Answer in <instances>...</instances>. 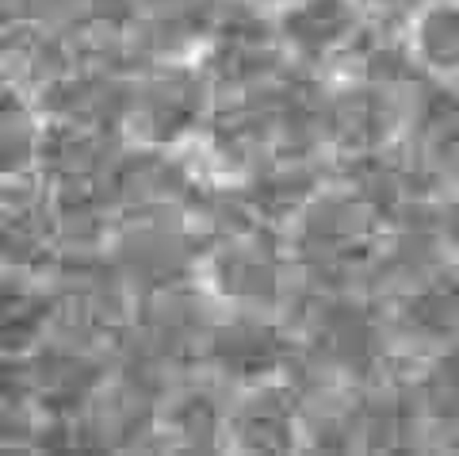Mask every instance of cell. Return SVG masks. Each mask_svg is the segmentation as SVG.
Returning a JSON list of instances; mask_svg holds the SVG:
<instances>
[{
    "instance_id": "13",
    "label": "cell",
    "mask_w": 459,
    "mask_h": 456,
    "mask_svg": "<svg viewBox=\"0 0 459 456\" xmlns=\"http://www.w3.org/2000/svg\"><path fill=\"white\" fill-rule=\"evenodd\" d=\"M256 4H295V0H256Z\"/></svg>"
},
{
    "instance_id": "8",
    "label": "cell",
    "mask_w": 459,
    "mask_h": 456,
    "mask_svg": "<svg viewBox=\"0 0 459 456\" xmlns=\"http://www.w3.org/2000/svg\"><path fill=\"white\" fill-rule=\"evenodd\" d=\"M318 341L333 364H356L368 361L371 349H376V326H371L364 307H329Z\"/></svg>"
},
{
    "instance_id": "6",
    "label": "cell",
    "mask_w": 459,
    "mask_h": 456,
    "mask_svg": "<svg viewBox=\"0 0 459 456\" xmlns=\"http://www.w3.org/2000/svg\"><path fill=\"white\" fill-rule=\"evenodd\" d=\"M291 399L276 388L256 391L234 418V441L241 449H261V452H280L295 441L291 425Z\"/></svg>"
},
{
    "instance_id": "2",
    "label": "cell",
    "mask_w": 459,
    "mask_h": 456,
    "mask_svg": "<svg viewBox=\"0 0 459 456\" xmlns=\"http://www.w3.org/2000/svg\"><path fill=\"white\" fill-rule=\"evenodd\" d=\"M207 361L222 376L234 380H261L287 361L291 341H287L272 322L261 319H234L222 326H211L204 338Z\"/></svg>"
},
{
    "instance_id": "4",
    "label": "cell",
    "mask_w": 459,
    "mask_h": 456,
    "mask_svg": "<svg viewBox=\"0 0 459 456\" xmlns=\"http://www.w3.org/2000/svg\"><path fill=\"white\" fill-rule=\"evenodd\" d=\"M356 35L352 0H295L280 16V42L307 62H322Z\"/></svg>"
},
{
    "instance_id": "9",
    "label": "cell",
    "mask_w": 459,
    "mask_h": 456,
    "mask_svg": "<svg viewBox=\"0 0 459 456\" xmlns=\"http://www.w3.org/2000/svg\"><path fill=\"white\" fill-rule=\"evenodd\" d=\"M413 50L440 74H459V4H433L418 20Z\"/></svg>"
},
{
    "instance_id": "11",
    "label": "cell",
    "mask_w": 459,
    "mask_h": 456,
    "mask_svg": "<svg viewBox=\"0 0 459 456\" xmlns=\"http://www.w3.org/2000/svg\"><path fill=\"white\" fill-rule=\"evenodd\" d=\"M169 425H172V437L188 449H211L222 441V415H219V403L204 391H188L180 395L169 410Z\"/></svg>"
},
{
    "instance_id": "10",
    "label": "cell",
    "mask_w": 459,
    "mask_h": 456,
    "mask_svg": "<svg viewBox=\"0 0 459 456\" xmlns=\"http://www.w3.org/2000/svg\"><path fill=\"white\" fill-rule=\"evenodd\" d=\"M386 111L383 100L376 92H349L341 96L333 108H329V123H333V135L344 146H376L383 127H386Z\"/></svg>"
},
{
    "instance_id": "12",
    "label": "cell",
    "mask_w": 459,
    "mask_h": 456,
    "mask_svg": "<svg viewBox=\"0 0 459 456\" xmlns=\"http://www.w3.org/2000/svg\"><path fill=\"white\" fill-rule=\"evenodd\" d=\"M368 4H383V8H391V4H402V0H368Z\"/></svg>"
},
{
    "instance_id": "3",
    "label": "cell",
    "mask_w": 459,
    "mask_h": 456,
    "mask_svg": "<svg viewBox=\"0 0 459 456\" xmlns=\"http://www.w3.org/2000/svg\"><path fill=\"white\" fill-rule=\"evenodd\" d=\"M211 273H214V288L246 307L272 303L283 284L276 246L261 238H241V234L226 238V246L211 261Z\"/></svg>"
},
{
    "instance_id": "5",
    "label": "cell",
    "mask_w": 459,
    "mask_h": 456,
    "mask_svg": "<svg viewBox=\"0 0 459 456\" xmlns=\"http://www.w3.org/2000/svg\"><path fill=\"white\" fill-rule=\"evenodd\" d=\"M188 238H180L177 231H169L165 223L146 219L142 231H134L131 238H123V258L119 268L134 273L150 284V288H172L184 276V265H188Z\"/></svg>"
},
{
    "instance_id": "1",
    "label": "cell",
    "mask_w": 459,
    "mask_h": 456,
    "mask_svg": "<svg viewBox=\"0 0 459 456\" xmlns=\"http://www.w3.org/2000/svg\"><path fill=\"white\" fill-rule=\"evenodd\" d=\"M207 108L204 77L184 66H165L131 89V123L150 146H172L199 123Z\"/></svg>"
},
{
    "instance_id": "7",
    "label": "cell",
    "mask_w": 459,
    "mask_h": 456,
    "mask_svg": "<svg viewBox=\"0 0 459 456\" xmlns=\"http://www.w3.org/2000/svg\"><path fill=\"white\" fill-rule=\"evenodd\" d=\"M310 196H314V180H310L307 169H299V165L256 173V180L241 192L249 215H256V219H287L291 211L303 207Z\"/></svg>"
}]
</instances>
